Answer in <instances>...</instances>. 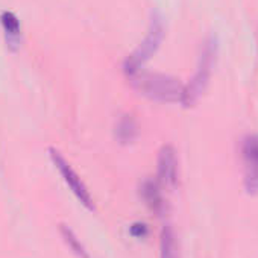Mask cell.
Here are the masks:
<instances>
[{
  "label": "cell",
  "instance_id": "1",
  "mask_svg": "<svg viewBox=\"0 0 258 258\" xmlns=\"http://www.w3.org/2000/svg\"><path fill=\"white\" fill-rule=\"evenodd\" d=\"M131 82L134 88L157 102H167V103H182L184 90L185 85L181 82V79L164 75V73H143L137 72L131 76Z\"/></svg>",
  "mask_w": 258,
  "mask_h": 258
},
{
  "label": "cell",
  "instance_id": "2",
  "mask_svg": "<svg viewBox=\"0 0 258 258\" xmlns=\"http://www.w3.org/2000/svg\"><path fill=\"white\" fill-rule=\"evenodd\" d=\"M216 52H217V46H216L214 38H208L204 43L196 73L190 79L188 85H185L184 97H182V103L185 106H191L193 103H196V100L205 91V88L208 85V81H210V76H211L214 61H216Z\"/></svg>",
  "mask_w": 258,
  "mask_h": 258
},
{
  "label": "cell",
  "instance_id": "3",
  "mask_svg": "<svg viewBox=\"0 0 258 258\" xmlns=\"http://www.w3.org/2000/svg\"><path fill=\"white\" fill-rule=\"evenodd\" d=\"M164 38V25L158 14H154L151 19V25L148 29V34L145 40L140 43V46L129 55L124 61V72L133 76L134 73L140 72L145 62H148L152 55L158 50L161 41Z\"/></svg>",
  "mask_w": 258,
  "mask_h": 258
},
{
  "label": "cell",
  "instance_id": "4",
  "mask_svg": "<svg viewBox=\"0 0 258 258\" xmlns=\"http://www.w3.org/2000/svg\"><path fill=\"white\" fill-rule=\"evenodd\" d=\"M49 157L52 164L55 166V169L59 172L62 181L66 182V185L70 188V191L75 195V198L90 211H94V201L93 196L88 190V187L85 185V182L82 181V178L76 173V170L72 167V164L61 155V152H58L56 149L50 148L49 149Z\"/></svg>",
  "mask_w": 258,
  "mask_h": 258
},
{
  "label": "cell",
  "instance_id": "5",
  "mask_svg": "<svg viewBox=\"0 0 258 258\" xmlns=\"http://www.w3.org/2000/svg\"><path fill=\"white\" fill-rule=\"evenodd\" d=\"M244 163V188L250 195L258 193V136H247L241 145Z\"/></svg>",
  "mask_w": 258,
  "mask_h": 258
},
{
  "label": "cell",
  "instance_id": "6",
  "mask_svg": "<svg viewBox=\"0 0 258 258\" xmlns=\"http://www.w3.org/2000/svg\"><path fill=\"white\" fill-rule=\"evenodd\" d=\"M157 182L167 190H173L178 184V157L170 145L163 146L158 152Z\"/></svg>",
  "mask_w": 258,
  "mask_h": 258
},
{
  "label": "cell",
  "instance_id": "7",
  "mask_svg": "<svg viewBox=\"0 0 258 258\" xmlns=\"http://www.w3.org/2000/svg\"><path fill=\"white\" fill-rule=\"evenodd\" d=\"M0 25H2L8 47L17 49L22 44V25L19 17L13 11L0 13Z\"/></svg>",
  "mask_w": 258,
  "mask_h": 258
},
{
  "label": "cell",
  "instance_id": "8",
  "mask_svg": "<svg viewBox=\"0 0 258 258\" xmlns=\"http://www.w3.org/2000/svg\"><path fill=\"white\" fill-rule=\"evenodd\" d=\"M140 196L154 213H157L158 216L163 214L166 208V202L161 193V185L157 181H151V179L143 181V184L140 185Z\"/></svg>",
  "mask_w": 258,
  "mask_h": 258
},
{
  "label": "cell",
  "instance_id": "9",
  "mask_svg": "<svg viewBox=\"0 0 258 258\" xmlns=\"http://www.w3.org/2000/svg\"><path fill=\"white\" fill-rule=\"evenodd\" d=\"M137 137H139L137 120L129 114L121 115L115 124V139L121 145H131L136 142Z\"/></svg>",
  "mask_w": 258,
  "mask_h": 258
},
{
  "label": "cell",
  "instance_id": "10",
  "mask_svg": "<svg viewBox=\"0 0 258 258\" xmlns=\"http://www.w3.org/2000/svg\"><path fill=\"white\" fill-rule=\"evenodd\" d=\"M160 258H181L179 243L176 234L170 225H166L161 229L160 235Z\"/></svg>",
  "mask_w": 258,
  "mask_h": 258
},
{
  "label": "cell",
  "instance_id": "11",
  "mask_svg": "<svg viewBox=\"0 0 258 258\" xmlns=\"http://www.w3.org/2000/svg\"><path fill=\"white\" fill-rule=\"evenodd\" d=\"M61 235H62L64 241L67 243V246L76 253L78 258H90L87 249L84 247V244L81 243V240L78 238V235L69 226H66V225L61 226Z\"/></svg>",
  "mask_w": 258,
  "mask_h": 258
},
{
  "label": "cell",
  "instance_id": "12",
  "mask_svg": "<svg viewBox=\"0 0 258 258\" xmlns=\"http://www.w3.org/2000/svg\"><path fill=\"white\" fill-rule=\"evenodd\" d=\"M131 234H133L134 237H137V238L145 237V235L148 234V228H146L145 223H136V225L131 226Z\"/></svg>",
  "mask_w": 258,
  "mask_h": 258
}]
</instances>
